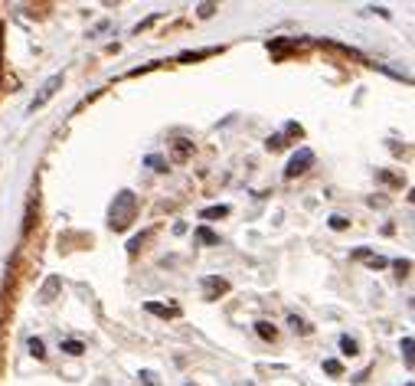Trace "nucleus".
<instances>
[{
    "label": "nucleus",
    "instance_id": "obj_1",
    "mask_svg": "<svg viewBox=\"0 0 415 386\" xmlns=\"http://www.w3.org/2000/svg\"><path fill=\"white\" fill-rule=\"evenodd\" d=\"M56 85H59V76H56V79H53V82H49V85H46V89H43V95H39V98H36V105H43V102H46L49 95L56 92Z\"/></svg>",
    "mask_w": 415,
    "mask_h": 386
}]
</instances>
